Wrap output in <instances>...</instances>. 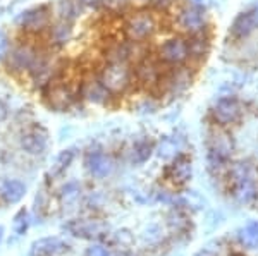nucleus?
I'll list each match as a JSON object with an SVG mask.
<instances>
[{
    "label": "nucleus",
    "mask_w": 258,
    "mask_h": 256,
    "mask_svg": "<svg viewBox=\"0 0 258 256\" xmlns=\"http://www.w3.org/2000/svg\"><path fill=\"white\" fill-rule=\"evenodd\" d=\"M9 64L16 69V71H26V69L35 67L36 55L30 47H18L11 52Z\"/></svg>",
    "instance_id": "a211bd4d"
},
{
    "label": "nucleus",
    "mask_w": 258,
    "mask_h": 256,
    "mask_svg": "<svg viewBox=\"0 0 258 256\" xmlns=\"http://www.w3.org/2000/svg\"><path fill=\"white\" fill-rule=\"evenodd\" d=\"M73 158H74V150H64V151H60V153L57 155L55 162H53V165H52V168H50V176H52V177L60 176L62 172H64L66 168H68L69 165H71Z\"/></svg>",
    "instance_id": "bb28decb"
},
{
    "label": "nucleus",
    "mask_w": 258,
    "mask_h": 256,
    "mask_svg": "<svg viewBox=\"0 0 258 256\" xmlns=\"http://www.w3.org/2000/svg\"><path fill=\"white\" fill-rule=\"evenodd\" d=\"M239 241L249 249H258V222H251L239 230Z\"/></svg>",
    "instance_id": "a878e982"
},
{
    "label": "nucleus",
    "mask_w": 258,
    "mask_h": 256,
    "mask_svg": "<svg viewBox=\"0 0 258 256\" xmlns=\"http://www.w3.org/2000/svg\"><path fill=\"white\" fill-rule=\"evenodd\" d=\"M97 77L109 90L112 97L126 93L136 82L135 71H133L131 64H127V62H107L98 71Z\"/></svg>",
    "instance_id": "f257e3e1"
},
{
    "label": "nucleus",
    "mask_w": 258,
    "mask_h": 256,
    "mask_svg": "<svg viewBox=\"0 0 258 256\" xmlns=\"http://www.w3.org/2000/svg\"><path fill=\"white\" fill-rule=\"evenodd\" d=\"M181 203L186 206H195V208H202V205L205 203L203 198L198 195L197 191H188L184 195V198H181Z\"/></svg>",
    "instance_id": "7c9ffc66"
},
{
    "label": "nucleus",
    "mask_w": 258,
    "mask_h": 256,
    "mask_svg": "<svg viewBox=\"0 0 258 256\" xmlns=\"http://www.w3.org/2000/svg\"><path fill=\"white\" fill-rule=\"evenodd\" d=\"M26 195V186H24L21 181H6L0 186V196L4 198V201L9 205H14V203H19L21 200Z\"/></svg>",
    "instance_id": "aec40b11"
},
{
    "label": "nucleus",
    "mask_w": 258,
    "mask_h": 256,
    "mask_svg": "<svg viewBox=\"0 0 258 256\" xmlns=\"http://www.w3.org/2000/svg\"><path fill=\"white\" fill-rule=\"evenodd\" d=\"M155 151V146L150 139H141L133 146L131 151V160L133 163H145L147 160L152 156V153Z\"/></svg>",
    "instance_id": "5701e85b"
},
{
    "label": "nucleus",
    "mask_w": 258,
    "mask_h": 256,
    "mask_svg": "<svg viewBox=\"0 0 258 256\" xmlns=\"http://www.w3.org/2000/svg\"><path fill=\"white\" fill-rule=\"evenodd\" d=\"M253 167L249 162H236L229 168V177L232 179V183H243V181H253Z\"/></svg>",
    "instance_id": "b1692460"
},
{
    "label": "nucleus",
    "mask_w": 258,
    "mask_h": 256,
    "mask_svg": "<svg viewBox=\"0 0 258 256\" xmlns=\"http://www.w3.org/2000/svg\"><path fill=\"white\" fill-rule=\"evenodd\" d=\"M64 249H68V244H64V242L59 241L57 237H43V239H38V241L33 242L31 254L33 256H48V254H55Z\"/></svg>",
    "instance_id": "6ab92c4d"
},
{
    "label": "nucleus",
    "mask_w": 258,
    "mask_h": 256,
    "mask_svg": "<svg viewBox=\"0 0 258 256\" xmlns=\"http://www.w3.org/2000/svg\"><path fill=\"white\" fill-rule=\"evenodd\" d=\"M195 72H197V69L191 64L179 65V67H167L159 88V93L174 98L184 95L191 88V84H193Z\"/></svg>",
    "instance_id": "20e7f679"
},
{
    "label": "nucleus",
    "mask_w": 258,
    "mask_h": 256,
    "mask_svg": "<svg viewBox=\"0 0 258 256\" xmlns=\"http://www.w3.org/2000/svg\"><path fill=\"white\" fill-rule=\"evenodd\" d=\"M207 148H209V168L212 172H219L220 168L226 167L227 160L231 158L232 151H234V141H232L231 134L226 133L222 127H217L209 134L207 139Z\"/></svg>",
    "instance_id": "7ed1b4c3"
},
{
    "label": "nucleus",
    "mask_w": 258,
    "mask_h": 256,
    "mask_svg": "<svg viewBox=\"0 0 258 256\" xmlns=\"http://www.w3.org/2000/svg\"><path fill=\"white\" fill-rule=\"evenodd\" d=\"M80 196H81V186L78 183H68L60 191V198L66 205H71V203H74V201H78Z\"/></svg>",
    "instance_id": "c756f323"
},
{
    "label": "nucleus",
    "mask_w": 258,
    "mask_h": 256,
    "mask_svg": "<svg viewBox=\"0 0 258 256\" xmlns=\"http://www.w3.org/2000/svg\"><path fill=\"white\" fill-rule=\"evenodd\" d=\"M115 239H117L119 242H124V244H129V242L133 241V236L127 232V230H119V232L115 234Z\"/></svg>",
    "instance_id": "c9c22d12"
},
{
    "label": "nucleus",
    "mask_w": 258,
    "mask_h": 256,
    "mask_svg": "<svg viewBox=\"0 0 258 256\" xmlns=\"http://www.w3.org/2000/svg\"><path fill=\"white\" fill-rule=\"evenodd\" d=\"M66 229L69 230L73 236L83 237V239H93L98 237L103 232V225L93 220H73L66 225Z\"/></svg>",
    "instance_id": "dca6fc26"
},
{
    "label": "nucleus",
    "mask_w": 258,
    "mask_h": 256,
    "mask_svg": "<svg viewBox=\"0 0 258 256\" xmlns=\"http://www.w3.org/2000/svg\"><path fill=\"white\" fill-rule=\"evenodd\" d=\"M86 167H88L90 174L97 179H105L107 176L112 174L114 170V162L109 155L103 151H90L86 155Z\"/></svg>",
    "instance_id": "ddd939ff"
},
{
    "label": "nucleus",
    "mask_w": 258,
    "mask_h": 256,
    "mask_svg": "<svg viewBox=\"0 0 258 256\" xmlns=\"http://www.w3.org/2000/svg\"><path fill=\"white\" fill-rule=\"evenodd\" d=\"M174 24L179 31L184 33V36L212 28L209 12L205 9H200V7L189 6V4L177 7L174 12Z\"/></svg>",
    "instance_id": "39448f33"
},
{
    "label": "nucleus",
    "mask_w": 258,
    "mask_h": 256,
    "mask_svg": "<svg viewBox=\"0 0 258 256\" xmlns=\"http://www.w3.org/2000/svg\"><path fill=\"white\" fill-rule=\"evenodd\" d=\"M234 198L236 201L241 205H248L251 203L256 198V188H255V181H243V183H236L234 184Z\"/></svg>",
    "instance_id": "4be33fe9"
},
{
    "label": "nucleus",
    "mask_w": 258,
    "mask_h": 256,
    "mask_svg": "<svg viewBox=\"0 0 258 256\" xmlns=\"http://www.w3.org/2000/svg\"><path fill=\"white\" fill-rule=\"evenodd\" d=\"M73 38V24L69 21H59L55 26L52 28V41L55 45H66Z\"/></svg>",
    "instance_id": "393cba45"
},
{
    "label": "nucleus",
    "mask_w": 258,
    "mask_h": 256,
    "mask_svg": "<svg viewBox=\"0 0 258 256\" xmlns=\"http://www.w3.org/2000/svg\"><path fill=\"white\" fill-rule=\"evenodd\" d=\"M169 224L170 225H176L177 229H182V227H186V224H188V222H186V217H182V215H179V213L176 212V213H172V215L169 217Z\"/></svg>",
    "instance_id": "473e14b6"
},
{
    "label": "nucleus",
    "mask_w": 258,
    "mask_h": 256,
    "mask_svg": "<svg viewBox=\"0 0 258 256\" xmlns=\"http://www.w3.org/2000/svg\"><path fill=\"white\" fill-rule=\"evenodd\" d=\"M157 155L164 160H170L176 158V156L181 155L182 151V141L181 138H176V136H170V138H164L160 141V144L157 146Z\"/></svg>",
    "instance_id": "412c9836"
},
{
    "label": "nucleus",
    "mask_w": 258,
    "mask_h": 256,
    "mask_svg": "<svg viewBox=\"0 0 258 256\" xmlns=\"http://www.w3.org/2000/svg\"><path fill=\"white\" fill-rule=\"evenodd\" d=\"M7 48H9V40L4 35V31H0V59L7 53Z\"/></svg>",
    "instance_id": "f704fd0d"
},
{
    "label": "nucleus",
    "mask_w": 258,
    "mask_h": 256,
    "mask_svg": "<svg viewBox=\"0 0 258 256\" xmlns=\"http://www.w3.org/2000/svg\"><path fill=\"white\" fill-rule=\"evenodd\" d=\"M7 114H9V110H7V107L4 105L2 102H0V122H4L7 119Z\"/></svg>",
    "instance_id": "e433bc0d"
},
{
    "label": "nucleus",
    "mask_w": 258,
    "mask_h": 256,
    "mask_svg": "<svg viewBox=\"0 0 258 256\" xmlns=\"http://www.w3.org/2000/svg\"><path fill=\"white\" fill-rule=\"evenodd\" d=\"M148 6L155 14H169L179 7V0H148Z\"/></svg>",
    "instance_id": "cd10ccee"
},
{
    "label": "nucleus",
    "mask_w": 258,
    "mask_h": 256,
    "mask_svg": "<svg viewBox=\"0 0 258 256\" xmlns=\"http://www.w3.org/2000/svg\"><path fill=\"white\" fill-rule=\"evenodd\" d=\"M186 4H189V6L193 7H200V9H209L212 6V0H186Z\"/></svg>",
    "instance_id": "72a5a7b5"
},
{
    "label": "nucleus",
    "mask_w": 258,
    "mask_h": 256,
    "mask_svg": "<svg viewBox=\"0 0 258 256\" xmlns=\"http://www.w3.org/2000/svg\"><path fill=\"white\" fill-rule=\"evenodd\" d=\"M133 71H135V79L138 84L153 90V92H159L167 67L162 64L157 55H145L143 59L136 62Z\"/></svg>",
    "instance_id": "423d86ee"
},
{
    "label": "nucleus",
    "mask_w": 258,
    "mask_h": 256,
    "mask_svg": "<svg viewBox=\"0 0 258 256\" xmlns=\"http://www.w3.org/2000/svg\"><path fill=\"white\" fill-rule=\"evenodd\" d=\"M28 227H30V215L24 208H21L18 213L14 215V220H12V229L18 236H23L26 234Z\"/></svg>",
    "instance_id": "c85d7f7f"
},
{
    "label": "nucleus",
    "mask_w": 258,
    "mask_h": 256,
    "mask_svg": "<svg viewBox=\"0 0 258 256\" xmlns=\"http://www.w3.org/2000/svg\"><path fill=\"white\" fill-rule=\"evenodd\" d=\"M157 31H159V19H157L155 12L150 9L133 12L124 24L126 38L131 41H140V43L153 38Z\"/></svg>",
    "instance_id": "f03ea898"
},
{
    "label": "nucleus",
    "mask_w": 258,
    "mask_h": 256,
    "mask_svg": "<svg viewBox=\"0 0 258 256\" xmlns=\"http://www.w3.org/2000/svg\"><path fill=\"white\" fill-rule=\"evenodd\" d=\"M80 95L81 97H85L86 100L91 102V103H98V105H103V103H107V100L112 97L109 93V90L105 88V86L100 82L98 77H95V79H88L85 81L81 84L80 88Z\"/></svg>",
    "instance_id": "2eb2a0df"
},
{
    "label": "nucleus",
    "mask_w": 258,
    "mask_h": 256,
    "mask_svg": "<svg viewBox=\"0 0 258 256\" xmlns=\"http://www.w3.org/2000/svg\"><path fill=\"white\" fill-rule=\"evenodd\" d=\"M2 236H4V227L0 225V241H2Z\"/></svg>",
    "instance_id": "4c0bfd02"
},
{
    "label": "nucleus",
    "mask_w": 258,
    "mask_h": 256,
    "mask_svg": "<svg viewBox=\"0 0 258 256\" xmlns=\"http://www.w3.org/2000/svg\"><path fill=\"white\" fill-rule=\"evenodd\" d=\"M157 57L165 67H179L189 64V48L184 35H176L164 40L157 48Z\"/></svg>",
    "instance_id": "0eeeda50"
},
{
    "label": "nucleus",
    "mask_w": 258,
    "mask_h": 256,
    "mask_svg": "<svg viewBox=\"0 0 258 256\" xmlns=\"http://www.w3.org/2000/svg\"><path fill=\"white\" fill-rule=\"evenodd\" d=\"M191 176H193V165H191V160L184 155L176 156L174 162L167 167V177L176 184L188 183Z\"/></svg>",
    "instance_id": "4468645a"
},
{
    "label": "nucleus",
    "mask_w": 258,
    "mask_h": 256,
    "mask_svg": "<svg viewBox=\"0 0 258 256\" xmlns=\"http://www.w3.org/2000/svg\"><path fill=\"white\" fill-rule=\"evenodd\" d=\"M80 97V92L74 90L69 82H55L50 84V90L47 93V105L55 112H66L73 107L76 98Z\"/></svg>",
    "instance_id": "1a4fd4ad"
},
{
    "label": "nucleus",
    "mask_w": 258,
    "mask_h": 256,
    "mask_svg": "<svg viewBox=\"0 0 258 256\" xmlns=\"http://www.w3.org/2000/svg\"><path fill=\"white\" fill-rule=\"evenodd\" d=\"M86 256H110V254L103 246L93 244V246H90L88 249H86Z\"/></svg>",
    "instance_id": "2f4dec72"
},
{
    "label": "nucleus",
    "mask_w": 258,
    "mask_h": 256,
    "mask_svg": "<svg viewBox=\"0 0 258 256\" xmlns=\"http://www.w3.org/2000/svg\"><path fill=\"white\" fill-rule=\"evenodd\" d=\"M256 30H258V7H253V9H249L246 12H241L238 18L234 19L229 35H231L232 40L239 41L248 38Z\"/></svg>",
    "instance_id": "9b49d317"
},
{
    "label": "nucleus",
    "mask_w": 258,
    "mask_h": 256,
    "mask_svg": "<svg viewBox=\"0 0 258 256\" xmlns=\"http://www.w3.org/2000/svg\"><path fill=\"white\" fill-rule=\"evenodd\" d=\"M21 148L30 155H40L47 148V134L43 131H30L21 138Z\"/></svg>",
    "instance_id": "f3484780"
},
{
    "label": "nucleus",
    "mask_w": 258,
    "mask_h": 256,
    "mask_svg": "<svg viewBox=\"0 0 258 256\" xmlns=\"http://www.w3.org/2000/svg\"><path fill=\"white\" fill-rule=\"evenodd\" d=\"M243 115V107L232 97H222L212 107V119L220 127H227L236 124Z\"/></svg>",
    "instance_id": "6e6552de"
},
{
    "label": "nucleus",
    "mask_w": 258,
    "mask_h": 256,
    "mask_svg": "<svg viewBox=\"0 0 258 256\" xmlns=\"http://www.w3.org/2000/svg\"><path fill=\"white\" fill-rule=\"evenodd\" d=\"M16 23H18L23 30L40 31L48 26L50 11L47 6L33 7V9H28V11H24L23 14H19L18 19H16Z\"/></svg>",
    "instance_id": "f8f14e48"
},
{
    "label": "nucleus",
    "mask_w": 258,
    "mask_h": 256,
    "mask_svg": "<svg viewBox=\"0 0 258 256\" xmlns=\"http://www.w3.org/2000/svg\"><path fill=\"white\" fill-rule=\"evenodd\" d=\"M188 40V48H189V64H193L195 67L202 65L207 60V57L212 52V30L193 33V35H186Z\"/></svg>",
    "instance_id": "9d476101"
}]
</instances>
